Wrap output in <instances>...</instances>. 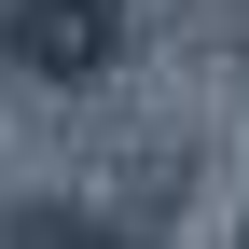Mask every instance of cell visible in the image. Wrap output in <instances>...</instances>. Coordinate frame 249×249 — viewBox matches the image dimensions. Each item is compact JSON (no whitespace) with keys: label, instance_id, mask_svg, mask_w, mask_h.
Masks as SVG:
<instances>
[{"label":"cell","instance_id":"1","mask_svg":"<svg viewBox=\"0 0 249 249\" xmlns=\"http://www.w3.org/2000/svg\"><path fill=\"white\" fill-rule=\"evenodd\" d=\"M83 14H97V0H42V28H28V42H42V55H83V42H111V28H83Z\"/></svg>","mask_w":249,"mask_h":249}]
</instances>
